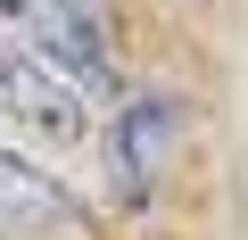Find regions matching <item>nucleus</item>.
Listing matches in <instances>:
<instances>
[{
	"label": "nucleus",
	"mask_w": 248,
	"mask_h": 240,
	"mask_svg": "<svg viewBox=\"0 0 248 240\" xmlns=\"http://www.w3.org/2000/svg\"><path fill=\"white\" fill-rule=\"evenodd\" d=\"M75 215V199L25 158V149H0V240H42Z\"/></svg>",
	"instance_id": "nucleus-4"
},
{
	"label": "nucleus",
	"mask_w": 248,
	"mask_h": 240,
	"mask_svg": "<svg viewBox=\"0 0 248 240\" xmlns=\"http://www.w3.org/2000/svg\"><path fill=\"white\" fill-rule=\"evenodd\" d=\"M0 116L9 133L42 158H75L91 141V116H83V91L33 50V42H0Z\"/></svg>",
	"instance_id": "nucleus-1"
},
{
	"label": "nucleus",
	"mask_w": 248,
	"mask_h": 240,
	"mask_svg": "<svg viewBox=\"0 0 248 240\" xmlns=\"http://www.w3.org/2000/svg\"><path fill=\"white\" fill-rule=\"evenodd\" d=\"M9 9L25 17L33 50H42L75 91H108V99H124V83H116V17H108V0H9Z\"/></svg>",
	"instance_id": "nucleus-2"
},
{
	"label": "nucleus",
	"mask_w": 248,
	"mask_h": 240,
	"mask_svg": "<svg viewBox=\"0 0 248 240\" xmlns=\"http://www.w3.org/2000/svg\"><path fill=\"white\" fill-rule=\"evenodd\" d=\"M174 133H182V108L166 91H124L116 99L108 133H99V166H108V191L124 207H149V191L174 166Z\"/></svg>",
	"instance_id": "nucleus-3"
}]
</instances>
